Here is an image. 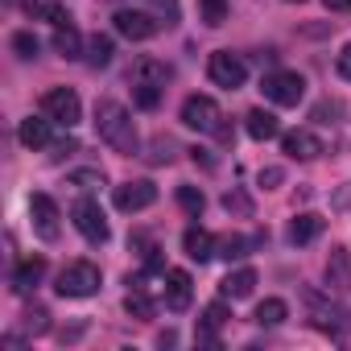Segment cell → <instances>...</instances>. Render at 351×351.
<instances>
[{"label": "cell", "instance_id": "cell-1", "mask_svg": "<svg viewBox=\"0 0 351 351\" xmlns=\"http://www.w3.org/2000/svg\"><path fill=\"white\" fill-rule=\"evenodd\" d=\"M95 128H99V141H104L108 149H116L120 157H132V153L141 149L136 124H132L128 108L116 104V99H99V104H95Z\"/></svg>", "mask_w": 351, "mask_h": 351}, {"label": "cell", "instance_id": "cell-2", "mask_svg": "<svg viewBox=\"0 0 351 351\" xmlns=\"http://www.w3.org/2000/svg\"><path fill=\"white\" fill-rule=\"evenodd\" d=\"M58 293L62 298H91V293H99V269L91 261H71L58 273Z\"/></svg>", "mask_w": 351, "mask_h": 351}, {"label": "cell", "instance_id": "cell-3", "mask_svg": "<svg viewBox=\"0 0 351 351\" xmlns=\"http://www.w3.org/2000/svg\"><path fill=\"white\" fill-rule=\"evenodd\" d=\"M42 116H50V120L62 124V128H75V124L83 120V104H79V95H75L71 87H50V91L42 95Z\"/></svg>", "mask_w": 351, "mask_h": 351}, {"label": "cell", "instance_id": "cell-4", "mask_svg": "<svg viewBox=\"0 0 351 351\" xmlns=\"http://www.w3.org/2000/svg\"><path fill=\"white\" fill-rule=\"evenodd\" d=\"M207 75H211V83H215V87L236 91V87H244L248 66H244V58H240V54H232V50H215V54H211V62H207Z\"/></svg>", "mask_w": 351, "mask_h": 351}, {"label": "cell", "instance_id": "cell-5", "mask_svg": "<svg viewBox=\"0 0 351 351\" xmlns=\"http://www.w3.org/2000/svg\"><path fill=\"white\" fill-rule=\"evenodd\" d=\"M112 25H116V34L128 38V42H149V38L161 34V21H157L153 13H141V9H120V13L112 17Z\"/></svg>", "mask_w": 351, "mask_h": 351}, {"label": "cell", "instance_id": "cell-6", "mask_svg": "<svg viewBox=\"0 0 351 351\" xmlns=\"http://www.w3.org/2000/svg\"><path fill=\"white\" fill-rule=\"evenodd\" d=\"M265 95L281 108H298V99L306 95V79L298 71H273L265 75Z\"/></svg>", "mask_w": 351, "mask_h": 351}, {"label": "cell", "instance_id": "cell-7", "mask_svg": "<svg viewBox=\"0 0 351 351\" xmlns=\"http://www.w3.org/2000/svg\"><path fill=\"white\" fill-rule=\"evenodd\" d=\"M219 120H223V112L211 95H191L182 104V124L195 132H219Z\"/></svg>", "mask_w": 351, "mask_h": 351}, {"label": "cell", "instance_id": "cell-8", "mask_svg": "<svg viewBox=\"0 0 351 351\" xmlns=\"http://www.w3.org/2000/svg\"><path fill=\"white\" fill-rule=\"evenodd\" d=\"M71 223H75L79 236L91 240V244H104V240H108V219H104L99 203H91V199H79V203L71 207Z\"/></svg>", "mask_w": 351, "mask_h": 351}, {"label": "cell", "instance_id": "cell-9", "mask_svg": "<svg viewBox=\"0 0 351 351\" xmlns=\"http://www.w3.org/2000/svg\"><path fill=\"white\" fill-rule=\"evenodd\" d=\"M157 203V186L153 182H124V186H116V207L124 211V215H132V211H145V207H153Z\"/></svg>", "mask_w": 351, "mask_h": 351}, {"label": "cell", "instance_id": "cell-10", "mask_svg": "<svg viewBox=\"0 0 351 351\" xmlns=\"http://www.w3.org/2000/svg\"><path fill=\"white\" fill-rule=\"evenodd\" d=\"M29 215H34V228H38V236L42 240H58V203L50 199V195H34L29 199Z\"/></svg>", "mask_w": 351, "mask_h": 351}, {"label": "cell", "instance_id": "cell-11", "mask_svg": "<svg viewBox=\"0 0 351 351\" xmlns=\"http://www.w3.org/2000/svg\"><path fill=\"white\" fill-rule=\"evenodd\" d=\"M191 293H195V281L186 269H169L165 273V306L169 310H186L191 306Z\"/></svg>", "mask_w": 351, "mask_h": 351}, {"label": "cell", "instance_id": "cell-12", "mask_svg": "<svg viewBox=\"0 0 351 351\" xmlns=\"http://www.w3.org/2000/svg\"><path fill=\"white\" fill-rule=\"evenodd\" d=\"M281 149H285L289 157H298V161H314V157L322 153V141H318L314 132L298 128V132H285V136H281Z\"/></svg>", "mask_w": 351, "mask_h": 351}, {"label": "cell", "instance_id": "cell-13", "mask_svg": "<svg viewBox=\"0 0 351 351\" xmlns=\"http://www.w3.org/2000/svg\"><path fill=\"white\" fill-rule=\"evenodd\" d=\"M326 285L335 293L351 289V256H347V248H330V256H326Z\"/></svg>", "mask_w": 351, "mask_h": 351}, {"label": "cell", "instance_id": "cell-14", "mask_svg": "<svg viewBox=\"0 0 351 351\" xmlns=\"http://www.w3.org/2000/svg\"><path fill=\"white\" fill-rule=\"evenodd\" d=\"M50 116H29V120H21V128H17V141L25 145V149H46L50 145Z\"/></svg>", "mask_w": 351, "mask_h": 351}, {"label": "cell", "instance_id": "cell-15", "mask_svg": "<svg viewBox=\"0 0 351 351\" xmlns=\"http://www.w3.org/2000/svg\"><path fill=\"white\" fill-rule=\"evenodd\" d=\"M252 289H256V273H252V269H236V273H228V277L219 281L223 302H240V298H248Z\"/></svg>", "mask_w": 351, "mask_h": 351}, {"label": "cell", "instance_id": "cell-16", "mask_svg": "<svg viewBox=\"0 0 351 351\" xmlns=\"http://www.w3.org/2000/svg\"><path fill=\"white\" fill-rule=\"evenodd\" d=\"M244 128H248V136H252V141H273V136H281L277 116H273V112H265V108H252V112H248V120H244Z\"/></svg>", "mask_w": 351, "mask_h": 351}, {"label": "cell", "instance_id": "cell-17", "mask_svg": "<svg viewBox=\"0 0 351 351\" xmlns=\"http://www.w3.org/2000/svg\"><path fill=\"white\" fill-rule=\"evenodd\" d=\"M182 248H186V256H191V261H199V265L215 256V240H211V232H203V228H186Z\"/></svg>", "mask_w": 351, "mask_h": 351}, {"label": "cell", "instance_id": "cell-18", "mask_svg": "<svg viewBox=\"0 0 351 351\" xmlns=\"http://www.w3.org/2000/svg\"><path fill=\"white\" fill-rule=\"evenodd\" d=\"M42 277H46V261H42V256H25V261L17 265V273H13V289H17V293H29Z\"/></svg>", "mask_w": 351, "mask_h": 351}, {"label": "cell", "instance_id": "cell-19", "mask_svg": "<svg viewBox=\"0 0 351 351\" xmlns=\"http://www.w3.org/2000/svg\"><path fill=\"white\" fill-rule=\"evenodd\" d=\"M132 83H157V87H165L169 83V66L157 62V58H141L136 71H132Z\"/></svg>", "mask_w": 351, "mask_h": 351}, {"label": "cell", "instance_id": "cell-20", "mask_svg": "<svg viewBox=\"0 0 351 351\" xmlns=\"http://www.w3.org/2000/svg\"><path fill=\"white\" fill-rule=\"evenodd\" d=\"M54 50H58L62 58H79V54H83L79 29H75V25H58V29H54Z\"/></svg>", "mask_w": 351, "mask_h": 351}, {"label": "cell", "instance_id": "cell-21", "mask_svg": "<svg viewBox=\"0 0 351 351\" xmlns=\"http://www.w3.org/2000/svg\"><path fill=\"white\" fill-rule=\"evenodd\" d=\"M318 232H322V219H318V215H310V211H306V215H298V219L289 223V240H293V244H310Z\"/></svg>", "mask_w": 351, "mask_h": 351}, {"label": "cell", "instance_id": "cell-22", "mask_svg": "<svg viewBox=\"0 0 351 351\" xmlns=\"http://www.w3.org/2000/svg\"><path fill=\"white\" fill-rule=\"evenodd\" d=\"M285 318H289V306H285L281 298H265V302L256 306V322H261V326H281Z\"/></svg>", "mask_w": 351, "mask_h": 351}, {"label": "cell", "instance_id": "cell-23", "mask_svg": "<svg viewBox=\"0 0 351 351\" xmlns=\"http://www.w3.org/2000/svg\"><path fill=\"white\" fill-rule=\"evenodd\" d=\"M215 256L228 261V265L232 261H244L248 256V240L244 236H223V240H215Z\"/></svg>", "mask_w": 351, "mask_h": 351}, {"label": "cell", "instance_id": "cell-24", "mask_svg": "<svg viewBox=\"0 0 351 351\" xmlns=\"http://www.w3.org/2000/svg\"><path fill=\"white\" fill-rule=\"evenodd\" d=\"M83 58H87V66H108L112 62V38H99V34L87 38V54Z\"/></svg>", "mask_w": 351, "mask_h": 351}, {"label": "cell", "instance_id": "cell-25", "mask_svg": "<svg viewBox=\"0 0 351 351\" xmlns=\"http://www.w3.org/2000/svg\"><path fill=\"white\" fill-rule=\"evenodd\" d=\"M178 207L186 211V215H203V207H207V195L199 191V186H178Z\"/></svg>", "mask_w": 351, "mask_h": 351}, {"label": "cell", "instance_id": "cell-26", "mask_svg": "<svg viewBox=\"0 0 351 351\" xmlns=\"http://www.w3.org/2000/svg\"><path fill=\"white\" fill-rule=\"evenodd\" d=\"M124 310L132 314V318H153V302H149V293L145 289H128V298H124Z\"/></svg>", "mask_w": 351, "mask_h": 351}, {"label": "cell", "instance_id": "cell-27", "mask_svg": "<svg viewBox=\"0 0 351 351\" xmlns=\"http://www.w3.org/2000/svg\"><path fill=\"white\" fill-rule=\"evenodd\" d=\"M29 17H46L54 29H58V25H71V13H66L62 5H34V0H29Z\"/></svg>", "mask_w": 351, "mask_h": 351}, {"label": "cell", "instance_id": "cell-28", "mask_svg": "<svg viewBox=\"0 0 351 351\" xmlns=\"http://www.w3.org/2000/svg\"><path fill=\"white\" fill-rule=\"evenodd\" d=\"M132 99H136V108L153 112V108L161 104V87H157V83H132Z\"/></svg>", "mask_w": 351, "mask_h": 351}, {"label": "cell", "instance_id": "cell-29", "mask_svg": "<svg viewBox=\"0 0 351 351\" xmlns=\"http://www.w3.org/2000/svg\"><path fill=\"white\" fill-rule=\"evenodd\" d=\"M228 318H232V314H228V306H223V302L207 306V310H203V339H211V335H215V330H219Z\"/></svg>", "mask_w": 351, "mask_h": 351}, {"label": "cell", "instance_id": "cell-30", "mask_svg": "<svg viewBox=\"0 0 351 351\" xmlns=\"http://www.w3.org/2000/svg\"><path fill=\"white\" fill-rule=\"evenodd\" d=\"M199 13H203V21L215 29V25L228 21V0H199Z\"/></svg>", "mask_w": 351, "mask_h": 351}, {"label": "cell", "instance_id": "cell-31", "mask_svg": "<svg viewBox=\"0 0 351 351\" xmlns=\"http://www.w3.org/2000/svg\"><path fill=\"white\" fill-rule=\"evenodd\" d=\"M66 182L79 186V191H99V186H104V173H99V169H75Z\"/></svg>", "mask_w": 351, "mask_h": 351}, {"label": "cell", "instance_id": "cell-32", "mask_svg": "<svg viewBox=\"0 0 351 351\" xmlns=\"http://www.w3.org/2000/svg\"><path fill=\"white\" fill-rule=\"evenodd\" d=\"M13 50H17V58H25V62H29V58H38V38L21 29V34H13Z\"/></svg>", "mask_w": 351, "mask_h": 351}, {"label": "cell", "instance_id": "cell-33", "mask_svg": "<svg viewBox=\"0 0 351 351\" xmlns=\"http://www.w3.org/2000/svg\"><path fill=\"white\" fill-rule=\"evenodd\" d=\"M169 157H173V141H169V136H157V141H153L149 161H153V165H161V161H169Z\"/></svg>", "mask_w": 351, "mask_h": 351}, {"label": "cell", "instance_id": "cell-34", "mask_svg": "<svg viewBox=\"0 0 351 351\" xmlns=\"http://www.w3.org/2000/svg\"><path fill=\"white\" fill-rule=\"evenodd\" d=\"M46 318H50V314H46V310H42V306H38V310H29V314H25V326H29V330H34V335H42V330H46V326H50V322H46Z\"/></svg>", "mask_w": 351, "mask_h": 351}, {"label": "cell", "instance_id": "cell-35", "mask_svg": "<svg viewBox=\"0 0 351 351\" xmlns=\"http://www.w3.org/2000/svg\"><path fill=\"white\" fill-rule=\"evenodd\" d=\"M153 9L165 17V25H173V21H178V0H153Z\"/></svg>", "mask_w": 351, "mask_h": 351}, {"label": "cell", "instance_id": "cell-36", "mask_svg": "<svg viewBox=\"0 0 351 351\" xmlns=\"http://www.w3.org/2000/svg\"><path fill=\"white\" fill-rule=\"evenodd\" d=\"M335 71H339L343 79H351V46H343V54L335 58Z\"/></svg>", "mask_w": 351, "mask_h": 351}, {"label": "cell", "instance_id": "cell-37", "mask_svg": "<svg viewBox=\"0 0 351 351\" xmlns=\"http://www.w3.org/2000/svg\"><path fill=\"white\" fill-rule=\"evenodd\" d=\"M277 182H281V169H261V186L265 191H273Z\"/></svg>", "mask_w": 351, "mask_h": 351}, {"label": "cell", "instance_id": "cell-38", "mask_svg": "<svg viewBox=\"0 0 351 351\" xmlns=\"http://www.w3.org/2000/svg\"><path fill=\"white\" fill-rule=\"evenodd\" d=\"M223 207H228V211H232V207H236V211H248V199H244V195H223Z\"/></svg>", "mask_w": 351, "mask_h": 351}, {"label": "cell", "instance_id": "cell-39", "mask_svg": "<svg viewBox=\"0 0 351 351\" xmlns=\"http://www.w3.org/2000/svg\"><path fill=\"white\" fill-rule=\"evenodd\" d=\"M322 5H326L330 13H347V9H351V0H322Z\"/></svg>", "mask_w": 351, "mask_h": 351}, {"label": "cell", "instance_id": "cell-40", "mask_svg": "<svg viewBox=\"0 0 351 351\" xmlns=\"http://www.w3.org/2000/svg\"><path fill=\"white\" fill-rule=\"evenodd\" d=\"M289 5H302V0H289Z\"/></svg>", "mask_w": 351, "mask_h": 351}]
</instances>
